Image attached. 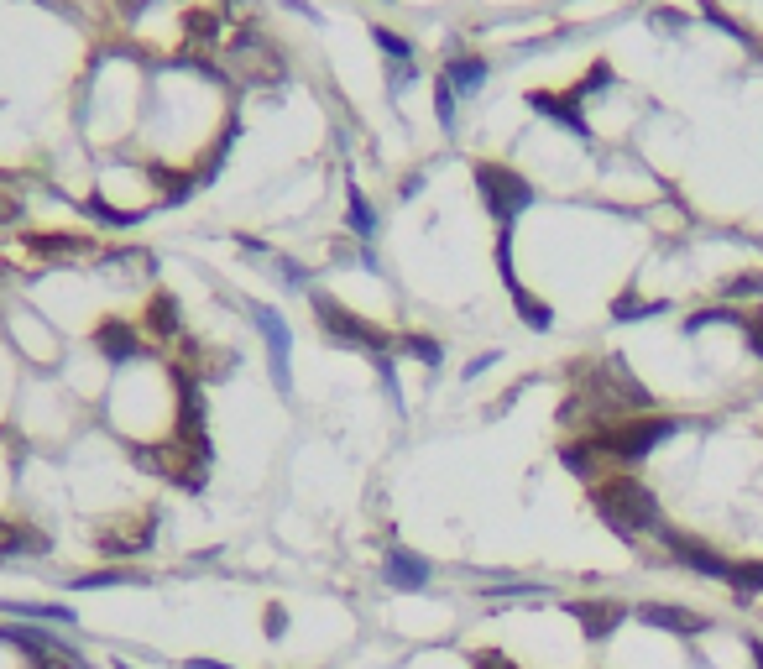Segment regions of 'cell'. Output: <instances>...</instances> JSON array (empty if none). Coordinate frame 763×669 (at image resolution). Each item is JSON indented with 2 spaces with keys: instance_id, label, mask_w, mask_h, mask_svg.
I'll use <instances>...</instances> for the list:
<instances>
[{
  "instance_id": "cell-1",
  "label": "cell",
  "mask_w": 763,
  "mask_h": 669,
  "mask_svg": "<svg viewBox=\"0 0 763 669\" xmlns=\"http://www.w3.org/2000/svg\"><path fill=\"white\" fill-rule=\"evenodd\" d=\"M591 507L601 513V523L612 528V534L622 539H638L649 534V528H659V497L643 487V481L633 476H607L591 487Z\"/></svg>"
},
{
  "instance_id": "cell-2",
  "label": "cell",
  "mask_w": 763,
  "mask_h": 669,
  "mask_svg": "<svg viewBox=\"0 0 763 669\" xmlns=\"http://www.w3.org/2000/svg\"><path fill=\"white\" fill-rule=\"evenodd\" d=\"M675 429H680L675 419H633V424H607V429H596L591 445L601 450V460H622V466H633V460H643L654 445H664Z\"/></svg>"
},
{
  "instance_id": "cell-3",
  "label": "cell",
  "mask_w": 763,
  "mask_h": 669,
  "mask_svg": "<svg viewBox=\"0 0 763 669\" xmlns=\"http://www.w3.org/2000/svg\"><path fill=\"white\" fill-rule=\"evenodd\" d=\"M314 314H319V325H325V335L335 340V345H351V351H366V356H387L392 340L387 330H377V325H366V319H356L351 309H340V304H330L325 293H314Z\"/></svg>"
},
{
  "instance_id": "cell-4",
  "label": "cell",
  "mask_w": 763,
  "mask_h": 669,
  "mask_svg": "<svg viewBox=\"0 0 763 669\" xmlns=\"http://www.w3.org/2000/svg\"><path fill=\"white\" fill-rule=\"evenodd\" d=\"M476 183H481V194H487V210L507 225V220H518L528 204H534V189L518 178V173H507V168H476Z\"/></svg>"
},
{
  "instance_id": "cell-5",
  "label": "cell",
  "mask_w": 763,
  "mask_h": 669,
  "mask_svg": "<svg viewBox=\"0 0 763 669\" xmlns=\"http://www.w3.org/2000/svg\"><path fill=\"white\" fill-rule=\"evenodd\" d=\"M251 325H257L262 340H267V372H272V387H277V392H293V372H288V345H293V335H288V325H283V314L267 309V304H251Z\"/></svg>"
},
{
  "instance_id": "cell-6",
  "label": "cell",
  "mask_w": 763,
  "mask_h": 669,
  "mask_svg": "<svg viewBox=\"0 0 763 669\" xmlns=\"http://www.w3.org/2000/svg\"><path fill=\"white\" fill-rule=\"evenodd\" d=\"M382 586H392V591H429L434 586V565L424 560V555H413V549H403V544H387L382 549Z\"/></svg>"
},
{
  "instance_id": "cell-7",
  "label": "cell",
  "mask_w": 763,
  "mask_h": 669,
  "mask_svg": "<svg viewBox=\"0 0 763 669\" xmlns=\"http://www.w3.org/2000/svg\"><path fill=\"white\" fill-rule=\"evenodd\" d=\"M659 539H664V549L675 555L680 565H690L696 575H711V581H732V570L737 565H727L722 555H716L711 544H701V539H685V534H675V528H659Z\"/></svg>"
},
{
  "instance_id": "cell-8",
  "label": "cell",
  "mask_w": 763,
  "mask_h": 669,
  "mask_svg": "<svg viewBox=\"0 0 763 669\" xmlns=\"http://www.w3.org/2000/svg\"><path fill=\"white\" fill-rule=\"evenodd\" d=\"M152 528H157V513H147L142 523H115L110 534L100 539V555H110V560L147 555V549H152Z\"/></svg>"
},
{
  "instance_id": "cell-9",
  "label": "cell",
  "mask_w": 763,
  "mask_h": 669,
  "mask_svg": "<svg viewBox=\"0 0 763 669\" xmlns=\"http://www.w3.org/2000/svg\"><path fill=\"white\" fill-rule=\"evenodd\" d=\"M0 617H16V622H42V628H63V633H74L79 628V612L68 607V602H0Z\"/></svg>"
},
{
  "instance_id": "cell-10",
  "label": "cell",
  "mask_w": 763,
  "mask_h": 669,
  "mask_svg": "<svg viewBox=\"0 0 763 669\" xmlns=\"http://www.w3.org/2000/svg\"><path fill=\"white\" fill-rule=\"evenodd\" d=\"M115 586H152V575L131 570V565H105V570H89V575H68V591L84 596V591H115Z\"/></svg>"
},
{
  "instance_id": "cell-11",
  "label": "cell",
  "mask_w": 763,
  "mask_h": 669,
  "mask_svg": "<svg viewBox=\"0 0 763 669\" xmlns=\"http://www.w3.org/2000/svg\"><path fill=\"white\" fill-rule=\"evenodd\" d=\"M570 617L581 622V633H586L591 643H601L622 617H628V607H622V602H570Z\"/></svg>"
},
{
  "instance_id": "cell-12",
  "label": "cell",
  "mask_w": 763,
  "mask_h": 669,
  "mask_svg": "<svg viewBox=\"0 0 763 669\" xmlns=\"http://www.w3.org/2000/svg\"><path fill=\"white\" fill-rule=\"evenodd\" d=\"M638 617L649 622V628H669V633H706L711 628L701 612H685V607H669V602H643Z\"/></svg>"
},
{
  "instance_id": "cell-13",
  "label": "cell",
  "mask_w": 763,
  "mask_h": 669,
  "mask_svg": "<svg viewBox=\"0 0 763 669\" xmlns=\"http://www.w3.org/2000/svg\"><path fill=\"white\" fill-rule=\"evenodd\" d=\"M95 345L110 356V361H131V356H142V340H136L131 325H121V319H110V325H100Z\"/></svg>"
},
{
  "instance_id": "cell-14",
  "label": "cell",
  "mask_w": 763,
  "mask_h": 669,
  "mask_svg": "<svg viewBox=\"0 0 763 669\" xmlns=\"http://www.w3.org/2000/svg\"><path fill=\"white\" fill-rule=\"evenodd\" d=\"M445 79H450V89H455V95H476V89L487 84V58H476V53H466V58H450Z\"/></svg>"
},
{
  "instance_id": "cell-15",
  "label": "cell",
  "mask_w": 763,
  "mask_h": 669,
  "mask_svg": "<svg viewBox=\"0 0 763 669\" xmlns=\"http://www.w3.org/2000/svg\"><path fill=\"white\" fill-rule=\"evenodd\" d=\"M481 596L487 602H523V596H549V586L544 581H487Z\"/></svg>"
},
{
  "instance_id": "cell-16",
  "label": "cell",
  "mask_w": 763,
  "mask_h": 669,
  "mask_svg": "<svg viewBox=\"0 0 763 669\" xmlns=\"http://www.w3.org/2000/svg\"><path fill=\"white\" fill-rule=\"evenodd\" d=\"M345 199H351V215H345V220H351V230H356L361 241H372L377 236V215H372V204H366V194L356 189V183H345Z\"/></svg>"
},
{
  "instance_id": "cell-17",
  "label": "cell",
  "mask_w": 763,
  "mask_h": 669,
  "mask_svg": "<svg viewBox=\"0 0 763 669\" xmlns=\"http://www.w3.org/2000/svg\"><path fill=\"white\" fill-rule=\"evenodd\" d=\"M528 105H534V110H544V115H554V121H560L565 131L586 136V121L575 115V105H570V100H554V95H528Z\"/></svg>"
},
{
  "instance_id": "cell-18",
  "label": "cell",
  "mask_w": 763,
  "mask_h": 669,
  "mask_svg": "<svg viewBox=\"0 0 763 669\" xmlns=\"http://www.w3.org/2000/svg\"><path fill=\"white\" fill-rule=\"evenodd\" d=\"M513 309H518V319H523L528 330H549V325H554L549 304H539V298L528 293V288H513Z\"/></svg>"
},
{
  "instance_id": "cell-19",
  "label": "cell",
  "mask_w": 763,
  "mask_h": 669,
  "mask_svg": "<svg viewBox=\"0 0 763 669\" xmlns=\"http://www.w3.org/2000/svg\"><path fill=\"white\" fill-rule=\"evenodd\" d=\"M398 351L413 356V361H424V366H439V361H445V345L429 340V335H403V340H398Z\"/></svg>"
},
{
  "instance_id": "cell-20",
  "label": "cell",
  "mask_w": 763,
  "mask_h": 669,
  "mask_svg": "<svg viewBox=\"0 0 763 669\" xmlns=\"http://www.w3.org/2000/svg\"><path fill=\"white\" fill-rule=\"evenodd\" d=\"M152 330L157 335H178V304L173 298H152Z\"/></svg>"
},
{
  "instance_id": "cell-21",
  "label": "cell",
  "mask_w": 763,
  "mask_h": 669,
  "mask_svg": "<svg viewBox=\"0 0 763 669\" xmlns=\"http://www.w3.org/2000/svg\"><path fill=\"white\" fill-rule=\"evenodd\" d=\"M434 115H439V126H455V89H450V79H439L434 84Z\"/></svg>"
},
{
  "instance_id": "cell-22",
  "label": "cell",
  "mask_w": 763,
  "mask_h": 669,
  "mask_svg": "<svg viewBox=\"0 0 763 669\" xmlns=\"http://www.w3.org/2000/svg\"><path fill=\"white\" fill-rule=\"evenodd\" d=\"M612 314H617V319H649V314H664V298H654V304H638V298H617Z\"/></svg>"
},
{
  "instance_id": "cell-23",
  "label": "cell",
  "mask_w": 763,
  "mask_h": 669,
  "mask_svg": "<svg viewBox=\"0 0 763 669\" xmlns=\"http://www.w3.org/2000/svg\"><path fill=\"white\" fill-rule=\"evenodd\" d=\"M377 377H382V392H387V403L403 413V387H398V372H392V356H377Z\"/></svg>"
},
{
  "instance_id": "cell-24",
  "label": "cell",
  "mask_w": 763,
  "mask_h": 669,
  "mask_svg": "<svg viewBox=\"0 0 763 669\" xmlns=\"http://www.w3.org/2000/svg\"><path fill=\"white\" fill-rule=\"evenodd\" d=\"M372 37H377V48H382V53H387L392 63H408V58H413V48H408V42H403L398 32H387V27H377Z\"/></svg>"
},
{
  "instance_id": "cell-25",
  "label": "cell",
  "mask_w": 763,
  "mask_h": 669,
  "mask_svg": "<svg viewBox=\"0 0 763 669\" xmlns=\"http://www.w3.org/2000/svg\"><path fill=\"white\" fill-rule=\"evenodd\" d=\"M262 633H267L272 643H283V638H288V607L272 602V607H267V622H262Z\"/></svg>"
},
{
  "instance_id": "cell-26",
  "label": "cell",
  "mask_w": 763,
  "mask_h": 669,
  "mask_svg": "<svg viewBox=\"0 0 763 669\" xmlns=\"http://www.w3.org/2000/svg\"><path fill=\"white\" fill-rule=\"evenodd\" d=\"M471 669H518V659H507L502 649H481L471 654Z\"/></svg>"
},
{
  "instance_id": "cell-27",
  "label": "cell",
  "mask_w": 763,
  "mask_h": 669,
  "mask_svg": "<svg viewBox=\"0 0 763 669\" xmlns=\"http://www.w3.org/2000/svg\"><path fill=\"white\" fill-rule=\"evenodd\" d=\"M706 16H711V21H716V27H722V32H732L737 42H748V32H743V27H737V21H732V16H722V11H716V6H706Z\"/></svg>"
},
{
  "instance_id": "cell-28",
  "label": "cell",
  "mask_w": 763,
  "mask_h": 669,
  "mask_svg": "<svg viewBox=\"0 0 763 669\" xmlns=\"http://www.w3.org/2000/svg\"><path fill=\"white\" fill-rule=\"evenodd\" d=\"M487 366H497V351H487V356H476V361L466 366V377H481V372H487Z\"/></svg>"
},
{
  "instance_id": "cell-29",
  "label": "cell",
  "mask_w": 763,
  "mask_h": 669,
  "mask_svg": "<svg viewBox=\"0 0 763 669\" xmlns=\"http://www.w3.org/2000/svg\"><path fill=\"white\" fill-rule=\"evenodd\" d=\"M763 288V278H737V283H727V293H758Z\"/></svg>"
},
{
  "instance_id": "cell-30",
  "label": "cell",
  "mask_w": 763,
  "mask_h": 669,
  "mask_svg": "<svg viewBox=\"0 0 763 669\" xmlns=\"http://www.w3.org/2000/svg\"><path fill=\"white\" fill-rule=\"evenodd\" d=\"M748 335H753V351L763 356V319H748Z\"/></svg>"
},
{
  "instance_id": "cell-31",
  "label": "cell",
  "mask_w": 763,
  "mask_h": 669,
  "mask_svg": "<svg viewBox=\"0 0 763 669\" xmlns=\"http://www.w3.org/2000/svg\"><path fill=\"white\" fill-rule=\"evenodd\" d=\"M183 669H230V664H220V659H183Z\"/></svg>"
},
{
  "instance_id": "cell-32",
  "label": "cell",
  "mask_w": 763,
  "mask_h": 669,
  "mask_svg": "<svg viewBox=\"0 0 763 669\" xmlns=\"http://www.w3.org/2000/svg\"><path fill=\"white\" fill-rule=\"evenodd\" d=\"M0 220H16V204L11 199H0Z\"/></svg>"
},
{
  "instance_id": "cell-33",
  "label": "cell",
  "mask_w": 763,
  "mask_h": 669,
  "mask_svg": "<svg viewBox=\"0 0 763 669\" xmlns=\"http://www.w3.org/2000/svg\"><path fill=\"white\" fill-rule=\"evenodd\" d=\"M753 659H758V669H763V643H753Z\"/></svg>"
},
{
  "instance_id": "cell-34",
  "label": "cell",
  "mask_w": 763,
  "mask_h": 669,
  "mask_svg": "<svg viewBox=\"0 0 763 669\" xmlns=\"http://www.w3.org/2000/svg\"><path fill=\"white\" fill-rule=\"evenodd\" d=\"M110 669H131V664H126V659H110Z\"/></svg>"
},
{
  "instance_id": "cell-35",
  "label": "cell",
  "mask_w": 763,
  "mask_h": 669,
  "mask_svg": "<svg viewBox=\"0 0 763 669\" xmlns=\"http://www.w3.org/2000/svg\"><path fill=\"white\" fill-rule=\"evenodd\" d=\"M126 11H142V0H126Z\"/></svg>"
}]
</instances>
